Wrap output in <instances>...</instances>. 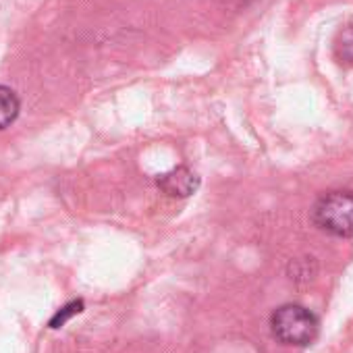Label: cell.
<instances>
[{
  "label": "cell",
  "mask_w": 353,
  "mask_h": 353,
  "mask_svg": "<svg viewBox=\"0 0 353 353\" xmlns=\"http://www.w3.org/2000/svg\"><path fill=\"white\" fill-rule=\"evenodd\" d=\"M270 328L283 345L305 347L318 336V318L303 305L285 303L272 314Z\"/></svg>",
  "instance_id": "1"
},
{
  "label": "cell",
  "mask_w": 353,
  "mask_h": 353,
  "mask_svg": "<svg viewBox=\"0 0 353 353\" xmlns=\"http://www.w3.org/2000/svg\"><path fill=\"white\" fill-rule=\"evenodd\" d=\"M314 225L332 237H353V192H330L312 210Z\"/></svg>",
  "instance_id": "2"
},
{
  "label": "cell",
  "mask_w": 353,
  "mask_h": 353,
  "mask_svg": "<svg viewBox=\"0 0 353 353\" xmlns=\"http://www.w3.org/2000/svg\"><path fill=\"white\" fill-rule=\"evenodd\" d=\"M156 185L168 198H190L200 188V176L190 166H176L156 179Z\"/></svg>",
  "instance_id": "3"
},
{
  "label": "cell",
  "mask_w": 353,
  "mask_h": 353,
  "mask_svg": "<svg viewBox=\"0 0 353 353\" xmlns=\"http://www.w3.org/2000/svg\"><path fill=\"white\" fill-rule=\"evenodd\" d=\"M19 108L21 102L17 94L7 85H0V129H7L19 117Z\"/></svg>",
  "instance_id": "4"
},
{
  "label": "cell",
  "mask_w": 353,
  "mask_h": 353,
  "mask_svg": "<svg viewBox=\"0 0 353 353\" xmlns=\"http://www.w3.org/2000/svg\"><path fill=\"white\" fill-rule=\"evenodd\" d=\"M334 57L339 63L353 67V23H347L334 38Z\"/></svg>",
  "instance_id": "5"
},
{
  "label": "cell",
  "mask_w": 353,
  "mask_h": 353,
  "mask_svg": "<svg viewBox=\"0 0 353 353\" xmlns=\"http://www.w3.org/2000/svg\"><path fill=\"white\" fill-rule=\"evenodd\" d=\"M79 312H83V301H71V303H67L65 307H61L52 318H50V328H61V326H65L75 314H79Z\"/></svg>",
  "instance_id": "6"
}]
</instances>
